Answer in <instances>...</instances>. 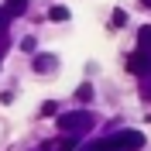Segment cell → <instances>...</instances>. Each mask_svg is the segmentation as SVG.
I'll list each match as a JSON object with an SVG mask.
<instances>
[{
  "mask_svg": "<svg viewBox=\"0 0 151 151\" xmlns=\"http://www.w3.org/2000/svg\"><path fill=\"white\" fill-rule=\"evenodd\" d=\"M93 127V117L86 110H76V113H62L58 117V131L62 134H83V131H89Z\"/></svg>",
  "mask_w": 151,
  "mask_h": 151,
  "instance_id": "obj_1",
  "label": "cell"
},
{
  "mask_svg": "<svg viewBox=\"0 0 151 151\" xmlns=\"http://www.w3.org/2000/svg\"><path fill=\"white\" fill-rule=\"evenodd\" d=\"M110 148L113 151H141L144 148V134L141 131H117L110 137Z\"/></svg>",
  "mask_w": 151,
  "mask_h": 151,
  "instance_id": "obj_2",
  "label": "cell"
},
{
  "mask_svg": "<svg viewBox=\"0 0 151 151\" xmlns=\"http://www.w3.org/2000/svg\"><path fill=\"white\" fill-rule=\"evenodd\" d=\"M144 65H148V52H141V48H137V52L127 58V69H131L134 76H144Z\"/></svg>",
  "mask_w": 151,
  "mask_h": 151,
  "instance_id": "obj_3",
  "label": "cell"
},
{
  "mask_svg": "<svg viewBox=\"0 0 151 151\" xmlns=\"http://www.w3.org/2000/svg\"><path fill=\"white\" fill-rule=\"evenodd\" d=\"M35 69L38 72H52L55 69V55H35Z\"/></svg>",
  "mask_w": 151,
  "mask_h": 151,
  "instance_id": "obj_4",
  "label": "cell"
},
{
  "mask_svg": "<svg viewBox=\"0 0 151 151\" xmlns=\"http://www.w3.org/2000/svg\"><path fill=\"white\" fill-rule=\"evenodd\" d=\"M137 48H141V52H151V24L137 31Z\"/></svg>",
  "mask_w": 151,
  "mask_h": 151,
  "instance_id": "obj_5",
  "label": "cell"
},
{
  "mask_svg": "<svg viewBox=\"0 0 151 151\" xmlns=\"http://www.w3.org/2000/svg\"><path fill=\"white\" fill-rule=\"evenodd\" d=\"M10 14V17H17V14H24L28 10V0H7V7H4Z\"/></svg>",
  "mask_w": 151,
  "mask_h": 151,
  "instance_id": "obj_6",
  "label": "cell"
},
{
  "mask_svg": "<svg viewBox=\"0 0 151 151\" xmlns=\"http://www.w3.org/2000/svg\"><path fill=\"white\" fill-rule=\"evenodd\" d=\"M48 17H52V21H69V7H58V4H55V7L48 10Z\"/></svg>",
  "mask_w": 151,
  "mask_h": 151,
  "instance_id": "obj_7",
  "label": "cell"
},
{
  "mask_svg": "<svg viewBox=\"0 0 151 151\" xmlns=\"http://www.w3.org/2000/svg\"><path fill=\"white\" fill-rule=\"evenodd\" d=\"M7 28H10V14L0 7V38H7Z\"/></svg>",
  "mask_w": 151,
  "mask_h": 151,
  "instance_id": "obj_8",
  "label": "cell"
},
{
  "mask_svg": "<svg viewBox=\"0 0 151 151\" xmlns=\"http://www.w3.org/2000/svg\"><path fill=\"white\" fill-rule=\"evenodd\" d=\"M113 24L124 28V24H127V14H124V10H113Z\"/></svg>",
  "mask_w": 151,
  "mask_h": 151,
  "instance_id": "obj_9",
  "label": "cell"
},
{
  "mask_svg": "<svg viewBox=\"0 0 151 151\" xmlns=\"http://www.w3.org/2000/svg\"><path fill=\"white\" fill-rule=\"evenodd\" d=\"M89 96H93L89 86H79V89H76V100H89Z\"/></svg>",
  "mask_w": 151,
  "mask_h": 151,
  "instance_id": "obj_10",
  "label": "cell"
},
{
  "mask_svg": "<svg viewBox=\"0 0 151 151\" xmlns=\"http://www.w3.org/2000/svg\"><path fill=\"white\" fill-rule=\"evenodd\" d=\"M141 96H144V100H148V103H151V79H148V83H144V89H141Z\"/></svg>",
  "mask_w": 151,
  "mask_h": 151,
  "instance_id": "obj_11",
  "label": "cell"
},
{
  "mask_svg": "<svg viewBox=\"0 0 151 151\" xmlns=\"http://www.w3.org/2000/svg\"><path fill=\"white\" fill-rule=\"evenodd\" d=\"M4 52H7V38H0V62H4Z\"/></svg>",
  "mask_w": 151,
  "mask_h": 151,
  "instance_id": "obj_12",
  "label": "cell"
},
{
  "mask_svg": "<svg viewBox=\"0 0 151 151\" xmlns=\"http://www.w3.org/2000/svg\"><path fill=\"white\" fill-rule=\"evenodd\" d=\"M144 76H151V52H148V65H144Z\"/></svg>",
  "mask_w": 151,
  "mask_h": 151,
  "instance_id": "obj_13",
  "label": "cell"
},
{
  "mask_svg": "<svg viewBox=\"0 0 151 151\" xmlns=\"http://www.w3.org/2000/svg\"><path fill=\"white\" fill-rule=\"evenodd\" d=\"M141 4H148V7H151V0H141Z\"/></svg>",
  "mask_w": 151,
  "mask_h": 151,
  "instance_id": "obj_14",
  "label": "cell"
}]
</instances>
